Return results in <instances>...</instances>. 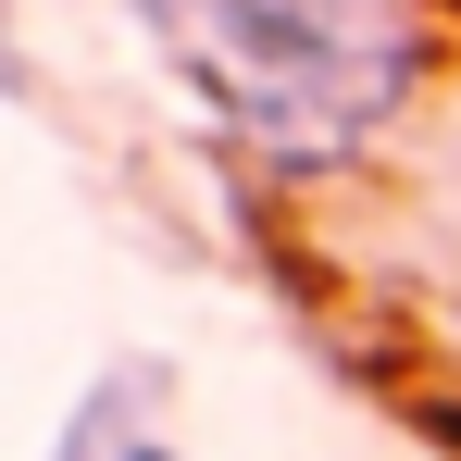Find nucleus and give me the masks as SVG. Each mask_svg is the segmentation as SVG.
<instances>
[{"instance_id":"2","label":"nucleus","mask_w":461,"mask_h":461,"mask_svg":"<svg viewBox=\"0 0 461 461\" xmlns=\"http://www.w3.org/2000/svg\"><path fill=\"white\" fill-rule=\"evenodd\" d=\"M113 461H187V449H162V437H125V449H113Z\"/></svg>"},{"instance_id":"1","label":"nucleus","mask_w":461,"mask_h":461,"mask_svg":"<svg viewBox=\"0 0 461 461\" xmlns=\"http://www.w3.org/2000/svg\"><path fill=\"white\" fill-rule=\"evenodd\" d=\"M187 87L275 175H349L424 100V0H138Z\"/></svg>"}]
</instances>
